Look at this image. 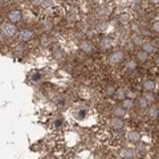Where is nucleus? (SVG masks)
Here are the masks:
<instances>
[{"mask_svg": "<svg viewBox=\"0 0 159 159\" xmlns=\"http://www.w3.org/2000/svg\"><path fill=\"white\" fill-rule=\"evenodd\" d=\"M0 1H8V0H0Z\"/></svg>", "mask_w": 159, "mask_h": 159, "instance_id": "obj_29", "label": "nucleus"}, {"mask_svg": "<svg viewBox=\"0 0 159 159\" xmlns=\"http://www.w3.org/2000/svg\"><path fill=\"white\" fill-rule=\"evenodd\" d=\"M1 23H3V20H1V16H0V25H1Z\"/></svg>", "mask_w": 159, "mask_h": 159, "instance_id": "obj_28", "label": "nucleus"}, {"mask_svg": "<svg viewBox=\"0 0 159 159\" xmlns=\"http://www.w3.org/2000/svg\"><path fill=\"white\" fill-rule=\"evenodd\" d=\"M138 103H139V108H143V109L147 108V105H149V102H147V101H146L145 98H143V97L139 100V102H138Z\"/></svg>", "mask_w": 159, "mask_h": 159, "instance_id": "obj_21", "label": "nucleus"}, {"mask_svg": "<svg viewBox=\"0 0 159 159\" xmlns=\"http://www.w3.org/2000/svg\"><path fill=\"white\" fill-rule=\"evenodd\" d=\"M113 114H114V117H117V118H122L125 114H126V111H125V109L122 108V106H119V108H115L114 109Z\"/></svg>", "mask_w": 159, "mask_h": 159, "instance_id": "obj_13", "label": "nucleus"}, {"mask_svg": "<svg viewBox=\"0 0 159 159\" xmlns=\"http://www.w3.org/2000/svg\"><path fill=\"white\" fill-rule=\"evenodd\" d=\"M150 3H154V4H159V0H150Z\"/></svg>", "mask_w": 159, "mask_h": 159, "instance_id": "obj_27", "label": "nucleus"}, {"mask_svg": "<svg viewBox=\"0 0 159 159\" xmlns=\"http://www.w3.org/2000/svg\"><path fill=\"white\" fill-rule=\"evenodd\" d=\"M127 138H129L130 142L133 143H138L140 140V134L138 131H129V134H127Z\"/></svg>", "mask_w": 159, "mask_h": 159, "instance_id": "obj_9", "label": "nucleus"}, {"mask_svg": "<svg viewBox=\"0 0 159 159\" xmlns=\"http://www.w3.org/2000/svg\"><path fill=\"white\" fill-rule=\"evenodd\" d=\"M109 60H110V62H111V64H118V62H121V61L123 60V53H122L121 51L114 52V53H113L111 56L109 57Z\"/></svg>", "mask_w": 159, "mask_h": 159, "instance_id": "obj_5", "label": "nucleus"}, {"mask_svg": "<svg viewBox=\"0 0 159 159\" xmlns=\"http://www.w3.org/2000/svg\"><path fill=\"white\" fill-rule=\"evenodd\" d=\"M143 89L146 91H152L155 89V82L151 81V80H147V81L143 82Z\"/></svg>", "mask_w": 159, "mask_h": 159, "instance_id": "obj_11", "label": "nucleus"}, {"mask_svg": "<svg viewBox=\"0 0 159 159\" xmlns=\"http://www.w3.org/2000/svg\"><path fill=\"white\" fill-rule=\"evenodd\" d=\"M119 20H121V21H127V20H129V15H127V13H122L121 16H119Z\"/></svg>", "mask_w": 159, "mask_h": 159, "instance_id": "obj_24", "label": "nucleus"}, {"mask_svg": "<svg viewBox=\"0 0 159 159\" xmlns=\"http://www.w3.org/2000/svg\"><path fill=\"white\" fill-rule=\"evenodd\" d=\"M1 32H3V35L7 36V37H12V36L16 33V27L12 23L1 24Z\"/></svg>", "mask_w": 159, "mask_h": 159, "instance_id": "obj_1", "label": "nucleus"}, {"mask_svg": "<svg viewBox=\"0 0 159 159\" xmlns=\"http://www.w3.org/2000/svg\"><path fill=\"white\" fill-rule=\"evenodd\" d=\"M143 98L147 101L149 103H152L155 101V97H154V94H151V91H146V93L143 94Z\"/></svg>", "mask_w": 159, "mask_h": 159, "instance_id": "obj_15", "label": "nucleus"}, {"mask_svg": "<svg viewBox=\"0 0 159 159\" xmlns=\"http://www.w3.org/2000/svg\"><path fill=\"white\" fill-rule=\"evenodd\" d=\"M110 125H111L113 129L119 130V129H122V127H123V121H122V118L114 117V118L111 119V121H110Z\"/></svg>", "mask_w": 159, "mask_h": 159, "instance_id": "obj_6", "label": "nucleus"}, {"mask_svg": "<svg viewBox=\"0 0 159 159\" xmlns=\"http://www.w3.org/2000/svg\"><path fill=\"white\" fill-rule=\"evenodd\" d=\"M53 56H54V59H57V60H61V59H62V52H61L60 48L54 47V49H53Z\"/></svg>", "mask_w": 159, "mask_h": 159, "instance_id": "obj_18", "label": "nucleus"}, {"mask_svg": "<svg viewBox=\"0 0 159 159\" xmlns=\"http://www.w3.org/2000/svg\"><path fill=\"white\" fill-rule=\"evenodd\" d=\"M137 68V64L134 62V61H129L127 62V69H130V70H134Z\"/></svg>", "mask_w": 159, "mask_h": 159, "instance_id": "obj_22", "label": "nucleus"}, {"mask_svg": "<svg viewBox=\"0 0 159 159\" xmlns=\"http://www.w3.org/2000/svg\"><path fill=\"white\" fill-rule=\"evenodd\" d=\"M115 98L117 100H125V96H126V94H125V91L122 90V89H119V90H115Z\"/></svg>", "mask_w": 159, "mask_h": 159, "instance_id": "obj_19", "label": "nucleus"}, {"mask_svg": "<svg viewBox=\"0 0 159 159\" xmlns=\"http://www.w3.org/2000/svg\"><path fill=\"white\" fill-rule=\"evenodd\" d=\"M8 20H10L12 24L19 23V21L21 20V12L17 11V10H12V11H10V12H8Z\"/></svg>", "mask_w": 159, "mask_h": 159, "instance_id": "obj_3", "label": "nucleus"}, {"mask_svg": "<svg viewBox=\"0 0 159 159\" xmlns=\"http://www.w3.org/2000/svg\"><path fill=\"white\" fill-rule=\"evenodd\" d=\"M137 59H138L139 61H142V62H145V61L149 59V54L146 53V52L140 51V52H138V54H137Z\"/></svg>", "mask_w": 159, "mask_h": 159, "instance_id": "obj_16", "label": "nucleus"}, {"mask_svg": "<svg viewBox=\"0 0 159 159\" xmlns=\"http://www.w3.org/2000/svg\"><path fill=\"white\" fill-rule=\"evenodd\" d=\"M44 29L45 30H51L52 29V24L51 23H47V24H45V27H44Z\"/></svg>", "mask_w": 159, "mask_h": 159, "instance_id": "obj_26", "label": "nucleus"}, {"mask_svg": "<svg viewBox=\"0 0 159 159\" xmlns=\"http://www.w3.org/2000/svg\"><path fill=\"white\" fill-rule=\"evenodd\" d=\"M134 42H135V44H140V45L143 44V41L140 40L139 36H135V37H134Z\"/></svg>", "mask_w": 159, "mask_h": 159, "instance_id": "obj_25", "label": "nucleus"}, {"mask_svg": "<svg viewBox=\"0 0 159 159\" xmlns=\"http://www.w3.org/2000/svg\"><path fill=\"white\" fill-rule=\"evenodd\" d=\"M158 114H159V110H158L157 106H151V108H149V115L151 118H157Z\"/></svg>", "mask_w": 159, "mask_h": 159, "instance_id": "obj_14", "label": "nucleus"}, {"mask_svg": "<svg viewBox=\"0 0 159 159\" xmlns=\"http://www.w3.org/2000/svg\"><path fill=\"white\" fill-rule=\"evenodd\" d=\"M158 48H159V41H158Z\"/></svg>", "mask_w": 159, "mask_h": 159, "instance_id": "obj_31", "label": "nucleus"}, {"mask_svg": "<svg viewBox=\"0 0 159 159\" xmlns=\"http://www.w3.org/2000/svg\"><path fill=\"white\" fill-rule=\"evenodd\" d=\"M152 30H154V32H158L159 33V21H154V24H152Z\"/></svg>", "mask_w": 159, "mask_h": 159, "instance_id": "obj_23", "label": "nucleus"}, {"mask_svg": "<svg viewBox=\"0 0 159 159\" xmlns=\"http://www.w3.org/2000/svg\"><path fill=\"white\" fill-rule=\"evenodd\" d=\"M142 51H143V52H146L147 54L154 53V52H155V45L152 44V42H150V41L143 42V44H142Z\"/></svg>", "mask_w": 159, "mask_h": 159, "instance_id": "obj_8", "label": "nucleus"}, {"mask_svg": "<svg viewBox=\"0 0 159 159\" xmlns=\"http://www.w3.org/2000/svg\"><path fill=\"white\" fill-rule=\"evenodd\" d=\"M80 48H81V51H84L85 53H93V51H94V45L91 44L89 40H84V41H81Z\"/></svg>", "mask_w": 159, "mask_h": 159, "instance_id": "obj_4", "label": "nucleus"}, {"mask_svg": "<svg viewBox=\"0 0 159 159\" xmlns=\"http://www.w3.org/2000/svg\"><path fill=\"white\" fill-rule=\"evenodd\" d=\"M101 47H102L103 49H110V48L113 47V41H111V39H109V37H103L102 40H101Z\"/></svg>", "mask_w": 159, "mask_h": 159, "instance_id": "obj_10", "label": "nucleus"}, {"mask_svg": "<svg viewBox=\"0 0 159 159\" xmlns=\"http://www.w3.org/2000/svg\"><path fill=\"white\" fill-rule=\"evenodd\" d=\"M40 44L42 45V47H48V45L51 44V39L48 37V36H41V39H40Z\"/></svg>", "mask_w": 159, "mask_h": 159, "instance_id": "obj_17", "label": "nucleus"}, {"mask_svg": "<svg viewBox=\"0 0 159 159\" xmlns=\"http://www.w3.org/2000/svg\"><path fill=\"white\" fill-rule=\"evenodd\" d=\"M17 37H19L20 41L27 42V41H29V40H32V37H33V32H32L30 29L24 28V29H21L20 32L17 33Z\"/></svg>", "mask_w": 159, "mask_h": 159, "instance_id": "obj_2", "label": "nucleus"}, {"mask_svg": "<svg viewBox=\"0 0 159 159\" xmlns=\"http://www.w3.org/2000/svg\"><path fill=\"white\" fill-rule=\"evenodd\" d=\"M133 106H134V101H133V100H130V98H125V100H122V108H123L125 110H127V109H133Z\"/></svg>", "mask_w": 159, "mask_h": 159, "instance_id": "obj_12", "label": "nucleus"}, {"mask_svg": "<svg viewBox=\"0 0 159 159\" xmlns=\"http://www.w3.org/2000/svg\"><path fill=\"white\" fill-rule=\"evenodd\" d=\"M106 94H108V96H114V94H115V88L114 86H108V88H106Z\"/></svg>", "mask_w": 159, "mask_h": 159, "instance_id": "obj_20", "label": "nucleus"}, {"mask_svg": "<svg viewBox=\"0 0 159 159\" xmlns=\"http://www.w3.org/2000/svg\"><path fill=\"white\" fill-rule=\"evenodd\" d=\"M134 155H135V152L133 151L131 149H127V147H123L121 150V157L125 158V159H133Z\"/></svg>", "mask_w": 159, "mask_h": 159, "instance_id": "obj_7", "label": "nucleus"}, {"mask_svg": "<svg viewBox=\"0 0 159 159\" xmlns=\"http://www.w3.org/2000/svg\"><path fill=\"white\" fill-rule=\"evenodd\" d=\"M157 61H158V64H159V57H158V59H157Z\"/></svg>", "mask_w": 159, "mask_h": 159, "instance_id": "obj_30", "label": "nucleus"}]
</instances>
